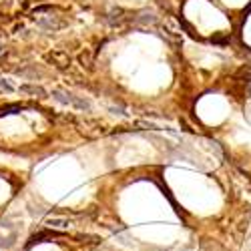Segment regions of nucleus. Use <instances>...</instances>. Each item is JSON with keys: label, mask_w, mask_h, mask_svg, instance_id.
Instances as JSON below:
<instances>
[{"label": "nucleus", "mask_w": 251, "mask_h": 251, "mask_svg": "<svg viewBox=\"0 0 251 251\" xmlns=\"http://www.w3.org/2000/svg\"><path fill=\"white\" fill-rule=\"evenodd\" d=\"M52 97H55L59 103H62V104H69V107H73V109H78V111H90V104H89V101H85V99H78V97H74V95H71V92H64V90H60V89H55L50 92Z\"/></svg>", "instance_id": "f257e3e1"}, {"label": "nucleus", "mask_w": 251, "mask_h": 251, "mask_svg": "<svg viewBox=\"0 0 251 251\" xmlns=\"http://www.w3.org/2000/svg\"><path fill=\"white\" fill-rule=\"evenodd\" d=\"M36 22L41 24V26H44V29H52V30L62 29V26H64V20H62L60 16H52V15H48V16H38Z\"/></svg>", "instance_id": "f03ea898"}, {"label": "nucleus", "mask_w": 251, "mask_h": 251, "mask_svg": "<svg viewBox=\"0 0 251 251\" xmlns=\"http://www.w3.org/2000/svg\"><path fill=\"white\" fill-rule=\"evenodd\" d=\"M18 90H20V92H26V95H32V97H44V95H46V90H44L41 85H36V83L20 85Z\"/></svg>", "instance_id": "7ed1b4c3"}, {"label": "nucleus", "mask_w": 251, "mask_h": 251, "mask_svg": "<svg viewBox=\"0 0 251 251\" xmlns=\"http://www.w3.org/2000/svg\"><path fill=\"white\" fill-rule=\"evenodd\" d=\"M0 92H15V85H10L6 78L0 76Z\"/></svg>", "instance_id": "20e7f679"}, {"label": "nucleus", "mask_w": 251, "mask_h": 251, "mask_svg": "<svg viewBox=\"0 0 251 251\" xmlns=\"http://www.w3.org/2000/svg\"><path fill=\"white\" fill-rule=\"evenodd\" d=\"M50 60L60 62V67H64V64H67V57H64V55H59V52H55V55H50Z\"/></svg>", "instance_id": "39448f33"}, {"label": "nucleus", "mask_w": 251, "mask_h": 251, "mask_svg": "<svg viewBox=\"0 0 251 251\" xmlns=\"http://www.w3.org/2000/svg\"><path fill=\"white\" fill-rule=\"evenodd\" d=\"M4 24V16H0V26H2Z\"/></svg>", "instance_id": "423d86ee"}]
</instances>
